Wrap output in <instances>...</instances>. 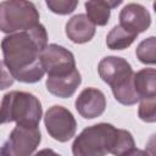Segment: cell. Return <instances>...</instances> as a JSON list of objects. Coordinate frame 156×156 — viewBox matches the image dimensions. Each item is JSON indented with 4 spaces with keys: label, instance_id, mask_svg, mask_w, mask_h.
Segmentation results:
<instances>
[{
    "label": "cell",
    "instance_id": "cell-13",
    "mask_svg": "<svg viewBox=\"0 0 156 156\" xmlns=\"http://www.w3.org/2000/svg\"><path fill=\"white\" fill-rule=\"evenodd\" d=\"M122 1H106V0H95V1H87L85 10L87 16L95 26H105L108 22L111 9L118 6Z\"/></svg>",
    "mask_w": 156,
    "mask_h": 156
},
{
    "label": "cell",
    "instance_id": "cell-18",
    "mask_svg": "<svg viewBox=\"0 0 156 156\" xmlns=\"http://www.w3.org/2000/svg\"><path fill=\"white\" fill-rule=\"evenodd\" d=\"M138 116L141 121L146 123L156 122V96L141 99L138 108Z\"/></svg>",
    "mask_w": 156,
    "mask_h": 156
},
{
    "label": "cell",
    "instance_id": "cell-23",
    "mask_svg": "<svg viewBox=\"0 0 156 156\" xmlns=\"http://www.w3.org/2000/svg\"><path fill=\"white\" fill-rule=\"evenodd\" d=\"M152 6H154V10H155V12H156V1L154 2V5H152Z\"/></svg>",
    "mask_w": 156,
    "mask_h": 156
},
{
    "label": "cell",
    "instance_id": "cell-10",
    "mask_svg": "<svg viewBox=\"0 0 156 156\" xmlns=\"http://www.w3.org/2000/svg\"><path fill=\"white\" fill-rule=\"evenodd\" d=\"M119 24L127 30L139 34L145 32L151 24L149 11L140 4H127L119 12Z\"/></svg>",
    "mask_w": 156,
    "mask_h": 156
},
{
    "label": "cell",
    "instance_id": "cell-12",
    "mask_svg": "<svg viewBox=\"0 0 156 156\" xmlns=\"http://www.w3.org/2000/svg\"><path fill=\"white\" fill-rule=\"evenodd\" d=\"M82 83V77L78 69L73 71L67 76L61 77H48L46 79V89L49 93L57 98H69L72 96L77 88Z\"/></svg>",
    "mask_w": 156,
    "mask_h": 156
},
{
    "label": "cell",
    "instance_id": "cell-9",
    "mask_svg": "<svg viewBox=\"0 0 156 156\" xmlns=\"http://www.w3.org/2000/svg\"><path fill=\"white\" fill-rule=\"evenodd\" d=\"M105 108L106 98L104 93L96 88H85L76 99V110L87 119H93L101 116Z\"/></svg>",
    "mask_w": 156,
    "mask_h": 156
},
{
    "label": "cell",
    "instance_id": "cell-15",
    "mask_svg": "<svg viewBox=\"0 0 156 156\" xmlns=\"http://www.w3.org/2000/svg\"><path fill=\"white\" fill-rule=\"evenodd\" d=\"M138 34L123 28L121 24L115 26L106 37V45L111 50H123L129 48L136 39Z\"/></svg>",
    "mask_w": 156,
    "mask_h": 156
},
{
    "label": "cell",
    "instance_id": "cell-3",
    "mask_svg": "<svg viewBox=\"0 0 156 156\" xmlns=\"http://www.w3.org/2000/svg\"><path fill=\"white\" fill-rule=\"evenodd\" d=\"M41 104L39 99L27 91L13 90L4 95L1 101V123L16 122L17 126H39L41 119Z\"/></svg>",
    "mask_w": 156,
    "mask_h": 156
},
{
    "label": "cell",
    "instance_id": "cell-7",
    "mask_svg": "<svg viewBox=\"0 0 156 156\" xmlns=\"http://www.w3.org/2000/svg\"><path fill=\"white\" fill-rule=\"evenodd\" d=\"M44 123L49 135L61 143L72 139L77 130V122L72 112L60 105H54L46 111Z\"/></svg>",
    "mask_w": 156,
    "mask_h": 156
},
{
    "label": "cell",
    "instance_id": "cell-2",
    "mask_svg": "<svg viewBox=\"0 0 156 156\" xmlns=\"http://www.w3.org/2000/svg\"><path fill=\"white\" fill-rule=\"evenodd\" d=\"M100 78L107 83L115 99L122 105H134L139 101V95L134 87V72L129 62L122 57H104L98 66Z\"/></svg>",
    "mask_w": 156,
    "mask_h": 156
},
{
    "label": "cell",
    "instance_id": "cell-1",
    "mask_svg": "<svg viewBox=\"0 0 156 156\" xmlns=\"http://www.w3.org/2000/svg\"><path fill=\"white\" fill-rule=\"evenodd\" d=\"M46 46L48 33L40 23L32 29L9 34L1 41L2 65L13 79L37 83L46 73L40 58Z\"/></svg>",
    "mask_w": 156,
    "mask_h": 156
},
{
    "label": "cell",
    "instance_id": "cell-20",
    "mask_svg": "<svg viewBox=\"0 0 156 156\" xmlns=\"http://www.w3.org/2000/svg\"><path fill=\"white\" fill-rule=\"evenodd\" d=\"M146 151L150 156H156V134H152L146 143Z\"/></svg>",
    "mask_w": 156,
    "mask_h": 156
},
{
    "label": "cell",
    "instance_id": "cell-21",
    "mask_svg": "<svg viewBox=\"0 0 156 156\" xmlns=\"http://www.w3.org/2000/svg\"><path fill=\"white\" fill-rule=\"evenodd\" d=\"M34 156H61V155L56 154L52 149H43L39 152H37Z\"/></svg>",
    "mask_w": 156,
    "mask_h": 156
},
{
    "label": "cell",
    "instance_id": "cell-19",
    "mask_svg": "<svg viewBox=\"0 0 156 156\" xmlns=\"http://www.w3.org/2000/svg\"><path fill=\"white\" fill-rule=\"evenodd\" d=\"M77 5H78V1H69V0H58V1L48 0L46 1V6L49 7V10L57 15H68L74 11Z\"/></svg>",
    "mask_w": 156,
    "mask_h": 156
},
{
    "label": "cell",
    "instance_id": "cell-11",
    "mask_svg": "<svg viewBox=\"0 0 156 156\" xmlns=\"http://www.w3.org/2000/svg\"><path fill=\"white\" fill-rule=\"evenodd\" d=\"M95 34V24L84 13L73 16L66 23V35L76 44L88 43Z\"/></svg>",
    "mask_w": 156,
    "mask_h": 156
},
{
    "label": "cell",
    "instance_id": "cell-8",
    "mask_svg": "<svg viewBox=\"0 0 156 156\" xmlns=\"http://www.w3.org/2000/svg\"><path fill=\"white\" fill-rule=\"evenodd\" d=\"M40 58L48 77L67 76L77 69L73 54L57 44L48 45L41 52Z\"/></svg>",
    "mask_w": 156,
    "mask_h": 156
},
{
    "label": "cell",
    "instance_id": "cell-5",
    "mask_svg": "<svg viewBox=\"0 0 156 156\" xmlns=\"http://www.w3.org/2000/svg\"><path fill=\"white\" fill-rule=\"evenodd\" d=\"M39 24L35 5L24 0H7L0 4V29L4 33H17Z\"/></svg>",
    "mask_w": 156,
    "mask_h": 156
},
{
    "label": "cell",
    "instance_id": "cell-17",
    "mask_svg": "<svg viewBox=\"0 0 156 156\" xmlns=\"http://www.w3.org/2000/svg\"><path fill=\"white\" fill-rule=\"evenodd\" d=\"M133 149H135L133 135L126 129H117L116 141L111 154L115 156H124L128 152H130Z\"/></svg>",
    "mask_w": 156,
    "mask_h": 156
},
{
    "label": "cell",
    "instance_id": "cell-6",
    "mask_svg": "<svg viewBox=\"0 0 156 156\" xmlns=\"http://www.w3.org/2000/svg\"><path fill=\"white\" fill-rule=\"evenodd\" d=\"M41 141L39 128L16 126L1 147V156H32Z\"/></svg>",
    "mask_w": 156,
    "mask_h": 156
},
{
    "label": "cell",
    "instance_id": "cell-14",
    "mask_svg": "<svg viewBox=\"0 0 156 156\" xmlns=\"http://www.w3.org/2000/svg\"><path fill=\"white\" fill-rule=\"evenodd\" d=\"M134 87L140 99L156 96V68H143L136 72Z\"/></svg>",
    "mask_w": 156,
    "mask_h": 156
},
{
    "label": "cell",
    "instance_id": "cell-22",
    "mask_svg": "<svg viewBox=\"0 0 156 156\" xmlns=\"http://www.w3.org/2000/svg\"><path fill=\"white\" fill-rule=\"evenodd\" d=\"M124 156H150L146 150H140V149H133L130 152H128Z\"/></svg>",
    "mask_w": 156,
    "mask_h": 156
},
{
    "label": "cell",
    "instance_id": "cell-4",
    "mask_svg": "<svg viewBox=\"0 0 156 156\" xmlns=\"http://www.w3.org/2000/svg\"><path fill=\"white\" fill-rule=\"evenodd\" d=\"M116 135L117 128L110 123L87 127L72 144L73 156H106L113 149Z\"/></svg>",
    "mask_w": 156,
    "mask_h": 156
},
{
    "label": "cell",
    "instance_id": "cell-16",
    "mask_svg": "<svg viewBox=\"0 0 156 156\" xmlns=\"http://www.w3.org/2000/svg\"><path fill=\"white\" fill-rule=\"evenodd\" d=\"M135 54L140 62L146 65H156V37H149L140 41Z\"/></svg>",
    "mask_w": 156,
    "mask_h": 156
}]
</instances>
